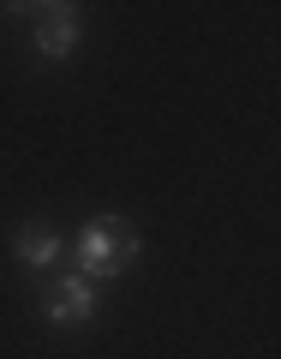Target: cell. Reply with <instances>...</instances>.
Returning a JSON list of instances; mask_svg holds the SVG:
<instances>
[{
	"label": "cell",
	"instance_id": "obj_1",
	"mask_svg": "<svg viewBox=\"0 0 281 359\" xmlns=\"http://www.w3.org/2000/svg\"><path fill=\"white\" fill-rule=\"evenodd\" d=\"M138 252H144V240H138V228H132L126 216H96L84 233H78V245H72L78 276H84V282H96V276H102V282H108V276H120Z\"/></svg>",
	"mask_w": 281,
	"mask_h": 359
},
{
	"label": "cell",
	"instance_id": "obj_2",
	"mask_svg": "<svg viewBox=\"0 0 281 359\" xmlns=\"http://www.w3.org/2000/svg\"><path fill=\"white\" fill-rule=\"evenodd\" d=\"M42 318H48V323H84V318H96V287H90L84 276H60V282L42 294Z\"/></svg>",
	"mask_w": 281,
	"mask_h": 359
},
{
	"label": "cell",
	"instance_id": "obj_3",
	"mask_svg": "<svg viewBox=\"0 0 281 359\" xmlns=\"http://www.w3.org/2000/svg\"><path fill=\"white\" fill-rule=\"evenodd\" d=\"M36 48L48 60H66L78 48V6H48V18L36 25Z\"/></svg>",
	"mask_w": 281,
	"mask_h": 359
},
{
	"label": "cell",
	"instance_id": "obj_4",
	"mask_svg": "<svg viewBox=\"0 0 281 359\" xmlns=\"http://www.w3.org/2000/svg\"><path fill=\"white\" fill-rule=\"evenodd\" d=\"M13 252L25 257L30 269H48L54 257L66 252V245H60V233H54V228H25V233H18V240H13Z\"/></svg>",
	"mask_w": 281,
	"mask_h": 359
}]
</instances>
